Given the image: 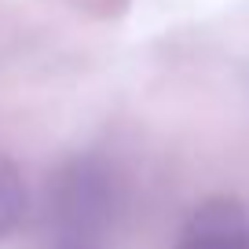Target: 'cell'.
<instances>
[{
    "label": "cell",
    "instance_id": "cell-1",
    "mask_svg": "<svg viewBox=\"0 0 249 249\" xmlns=\"http://www.w3.org/2000/svg\"><path fill=\"white\" fill-rule=\"evenodd\" d=\"M179 249H249V209L234 198L198 205L179 234Z\"/></svg>",
    "mask_w": 249,
    "mask_h": 249
},
{
    "label": "cell",
    "instance_id": "cell-2",
    "mask_svg": "<svg viewBox=\"0 0 249 249\" xmlns=\"http://www.w3.org/2000/svg\"><path fill=\"white\" fill-rule=\"evenodd\" d=\"M26 213V187L18 176L15 161L0 150V238L15 231V224Z\"/></svg>",
    "mask_w": 249,
    "mask_h": 249
}]
</instances>
